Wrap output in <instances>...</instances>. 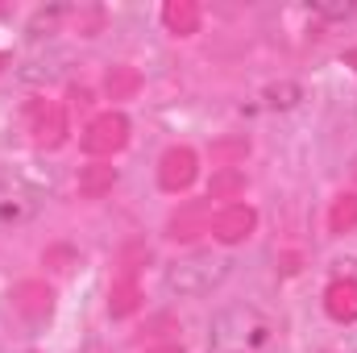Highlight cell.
Here are the masks:
<instances>
[{
	"label": "cell",
	"mask_w": 357,
	"mask_h": 353,
	"mask_svg": "<svg viewBox=\"0 0 357 353\" xmlns=\"http://www.w3.org/2000/svg\"><path fill=\"white\" fill-rule=\"evenodd\" d=\"M245 191V171L241 167H225V171H212L208 183V200H233Z\"/></svg>",
	"instance_id": "9a60e30c"
},
{
	"label": "cell",
	"mask_w": 357,
	"mask_h": 353,
	"mask_svg": "<svg viewBox=\"0 0 357 353\" xmlns=\"http://www.w3.org/2000/svg\"><path fill=\"white\" fill-rule=\"evenodd\" d=\"M25 129L42 150H59L67 142V108L59 100H29L25 108Z\"/></svg>",
	"instance_id": "277c9868"
},
{
	"label": "cell",
	"mask_w": 357,
	"mask_h": 353,
	"mask_svg": "<svg viewBox=\"0 0 357 353\" xmlns=\"http://www.w3.org/2000/svg\"><path fill=\"white\" fill-rule=\"evenodd\" d=\"M225 274H229V262L220 254H212V250L187 254L167 270V291L178 295V299H195V295H208L212 287H220Z\"/></svg>",
	"instance_id": "3957f363"
},
{
	"label": "cell",
	"mask_w": 357,
	"mask_h": 353,
	"mask_svg": "<svg viewBox=\"0 0 357 353\" xmlns=\"http://www.w3.org/2000/svg\"><path fill=\"white\" fill-rule=\"evenodd\" d=\"M50 183L33 179L29 171H0V233H13L21 225H29L42 208H46Z\"/></svg>",
	"instance_id": "7a4b0ae2"
},
{
	"label": "cell",
	"mask_w": 357,
	"mask_h": 353,
	"mask_svg": "<svg viewBox=\"0 0 357 353\" xmlns=\"http://www.w3.org/2000/svg\"><path fill=\"white\" fill-rule=\"evenodd\" d=\"M4 67H8V59H4V54H0V71H4Z\"/></svg>",
	"instance_id": "7402d4cb"
},
{
	"label": "cell",
	"mask_w": 357,
	"mask_h": 353,
	"mask_svg": "<svg viewBox=\"0 0 357 353\" xmlns=\"http://www.w3.org/2000/svg\"><path fill=\"white\" fill-rule=\"evenodd\" d=\"M208 229H212V237L220 246H237V241H245L258 229V212L250 204H225L220 212H212V225Z\"/></svg>",
	"instance_id": "8992f818"
},
{
	"label": "cell",
	"mask_w": 357,
	"mask_h": 353,
	"mask_svg": "<svg viewBox=\"0 0 357 353\" xmlns=\"http://www.w3.org/2000/svg\"><path fill=\"white\" fill-rule=\"evenodd\" d=\"M137 303H142V287H137V278H116L112 283V291H108V312L121 320V316H133L137 312Z\"/></svg>",
	"instance_id": "8fae6325"
},
{
	"label": "cell",
	"mask_w": 357,
	"mask_h": 353,
	"mask_svg": "<svg viewBox=\"0 0 357 353\" xmlns=\"http://www.w3.org/2000/svg\"><path fill=\"white\" fill-rule=\"evenodd\" d=\"M125 142H129V121L121 112H100L84 129V150L91 158H112L116 150H125Z\"/></svg>",
	"instance_id": "5b68a950"
},
{
	"label": "cell",
	"mask_w": 357,
	"mask_h": 353,
	"mask_svg": "<svg viewBox=\"0 0 357 353\" xmlns=\"http://www.w3.org/2000/svg\"><path fill=\"white\" fill-rule=\"evenodd\" d=\"M8 299H13V308H17L25 320H46V316H50V308H54V291H50L46 283H38V278L17 283Z\"/></svg>",
	"instance_id": "ba28073f"
},
{
	"label": "cell",
	"mask_w": 357,
	"mask_h": 353,
	"mask_svg": "<svg viewBox=\"0 0 357 353\" xmlns=\"http://www.w3.org/2000/svg\"><path fill=\"white\" fill-rule=\"evenodd\" d=\"M208 225H212V216H208V208H204V204L183 208L175 220H171V237H175V241H191V237H199Z\"/></svg>",
	"instance_id": "4fadbf2b"
},
{
	"label": "cell",
	"mask_w": 357,
	"mask_h": 353,
	"mask_svg": "<svg viewBox=\"0 0 357 353\" xmlns=\"http://www.w3.org/2000/svg\"><path fill=\"white\" fill-rule=\"evenodd\" d=\"M245 154H250V142H245V137H220V142H212V163H216V171L241 167Z\"/></svg>",
	"instance_id": "e0dca14e"
},
{
	"label": "cell",
	"mask_w": 357,
	"mask_h": 353,
	"mask_svg": "<svg viewBox=\"0 0 357 353\" xmlns=\"http://www.w3.org/2000/svg\"><path fill=\"white\" fill-rule=\"evenodd\" d=\"M195 150H187V146H171L167 154H162V163H158V183H162V191H183V187H191V179H195Z\"/></svg>",
	"instance_id": "52a82bcc"
},
{
	"label": "cell",
	"mask_w": 357,
	"mask_h": 353,
	"mask_svg": "<svg viewBox=\"0 0 357 353\" xmlns=\"http://www.w3.org/2000/svg\"><path fill=\"white\" fill-rule=\"evenodd\" d=\"M270 341V320L254 303L220 308L208 324V353H254Z\"/></svg>",
	"instance_id": "6da1fadb"
},
{
	"label": "cell",
	"mask_w": 357,
	"mask_h": 353,
	"mask_svg": "<svg viewBox=\"0 0 357 353\" xmlns=\"http://www.w3.org/2000/svg\"><path fill=\"white\" fill-rule=\"evenodd\" d=\"M104 91H108V100H133L137 91H142V71L137 67H112L108 75H104Z\"/></svg>",
	"instance_id": "7c38bea8"
},
{
	"label": "cell",
	"mask_w": 357,
	"mask_h": 353,
	"mask_svg": "<svg viewBox=\"0 0 357 353\" xmlns=\"http://www.w3.org/2000/svg\"><path fill=\"white\" fill-rule=\"evenodd\" d=\"M324 308H328L333 320L354 324L357 320V278H337V283L324 291Z\"/></svg>",
	"instance_id": "9c48e42d"
},
{
	"label": "cell",
	"mask_w": 357,
	"mask_h": 353,
	"mask_svg": "<svg viewBox=\"0 0 357 353\" xmlns=\"http://www.w3.org/2000/svg\"><path fill=\"white\" fill-rule=\"evenodd\" d=\"M150 353H183V345H158V350H150Z\"/></svg>",
	"instance_id": "44dd1931"
},
{
	"label": "cell",
	"mask_w": 357,
	"mask_h": 353,
	"mask_svg": "<svg viewBox=\"0 0 357 353\" xmlns=\"http://www.w3.org/2000/svg\"><path fill=\"white\" fill-rule=\"evenodd\" d=\"M357 229V191L349 195H337V204H333V212H328V233H354Z\"/></svg>",
	"instance_id": "2e32d148"
},
{
	"label": "cell",
	"mask_w": 357,
	"mask_h": 353,
	"mask_svg": "<svg viewBox=\"0 0 357 353\" xmlns=\"http://www.w3.org/2000/svg\"><path fill=\"white\" fill-rule=\"evenodd\" d=\"M320 17H349L354 13V4H333V8H316Z\"/></svg>",
	"instance_id": "d6986e66"
},
{
	"label": "cell",
	"mask_w": 357,
	"mask_h": 353,
	"mask_svg": "<svg viewBox=\"0 0 357 353\" xmlns=\"http://www.w3.org/2000/svg\"><path fill=\"white\" fill-rule=\"evenodd\" d=\"M162 21H167V29H171L175 38H191V33L199 29V4H195V0H167Z\"/></svg>",
	"instance_id": "30bf717a"
},
{
	"label": "cell",
	"mask_w": 357,
	"mask_h": 353,
	"mask_svg": "<svg viewBox=\"0 0 357 353\" xmlns=\"http://www.w3.org/2000/svg\"><path fill=\"white\" fill-rule=\"evenodd\" d=\"M345 67H354V71H357V46H354V50H345Z\"/></svg>",
	"instance_id": "ffe728a7"
},
{
	"label": "cell",
	"mask_w": 357,
	"mask_h": 353,
	"mask_svg": "<svg viewBox=\"0 0 357 353\" xmlns=\"http://www.w3.org/2000/svg\"><path fill=\"white\" fill-rule=\"evenodd\" d=\"M112 183H116V167H108V163H91V167L79 171V191H84L88 200L112 191Z\"/></svg>",
	"instance_id": "5bb4252c"
},
{
	"label": "cell",
	"mask_w": 357,
	"mask_h": 353,
	"mask_svg": "<svg viewBox=\"0 0 357 353\" xmlns=\"http://www.w3.org/2000/svg\"><path fill=\"white\" fill-rule=\"evenodd\" d=\"M295 100H299V88H295V84H282V88H270V104H274V108H291Z\"/></svg>",
	"instance_id": "ac0fdd59"
}]
</instances>
